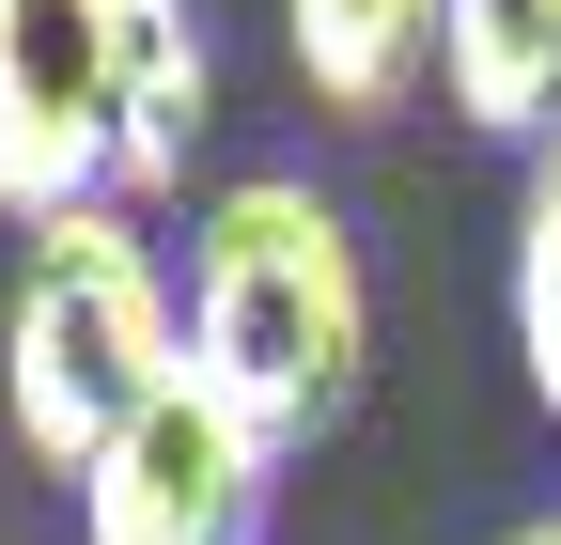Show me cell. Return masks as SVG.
I'll list each match as a JSON object with an SVG mask.
<instances>
[{
	"label": "cell",
	"instance_id": "8",
	"mask_svg": "<svg viewBox=\"0 0 561 545\" xmlns=\"http://www.w3.org/2000/svg\"><path fill=\"white\" fill-rule=\"evenodd\" d=\"M515 359H530V405L561 421V125L530 141V187H515Z\"/></svg>",
	"mask_w": 561,
	"mask_h": 545
},
{
	"label": "cell",
	"instance_id": "4",
	"mask_svg": "<svg viewBox=\"0 0 561 545\" xmlns=\"http://www.w3.org/2000/svg\"><path fill=\"white\" fill-rule=\"evenodd\" d=\"M125 0H0V219L110 202Z\"/></svg>",
	"mask_w": 561,
	"mask_h": 545
},
{
	"label": "cell",
	"instance_id": "2",
	"mask_svg": "<svg viewBox=\"0 0 561 545\" xmlns=\"http://www.w3.org/2000/svg\"><path fill=\"white\" fill-rule=\"evenodd\" d=\"M172 359H187V312H172V281H157V250L125 234V202H62V219H32L16 312H0V421H16V452L79 484L94 437H110Z\"/></svg>",
	"mask_w": 561,
	"mask_h": 545
},
{
	"label": "cell",
	"instance_id": "5",
	"mask_svg": "<svg viewBox=\"0 0 561 545\" xmlns=\"http://www.w3.org/2000/svg\"><path fill=\"white\" fill-rule=\"evenodd\" d=\"M219 125V62H203L187 0H125V125H110V202L187 187V141Z\"/></svg>",
	"mask_w": 561,
	"mask_h": 545
},
{
	"label": "cell",
	"instance_id": "1",
	"mask_svg": "<svg viewBox=\"0 0 561 545\" xmlns=\"http://www.w3.org/2000/svg\"><path fill=\"white\" fill-rule=\"evenodd\" d=\"M187 359L219 374L250 421L297 452L359 405V359H375V281H359V234L343 202L297 187V172H250L203 202L187 234Z\"/></svg>",
	"mask_w": 561,
	"mask_h": 545
},
{
	"label": "cell",
	"instance_id": "9",
	"mask_svg": "<svg viewBox=\"0 0 561 545\" xmlns=\"http://www.w3.org/2000/svg\"><path fill=\"white\" fill-rule=\"evenodd\" d=\"M515 545H561V514H530V530H515Z\"/></svg>",
	"mask_w": 561,
	"mask_h": 545
},
{
	"label": "cell",
	"instance_id": "3",
	"mask_svg": "<svg viewBox=\"0 0 561 545\" xmlns=\"http://www.w3.org/2000/svg\"><path fill=\"white\" fill-rule=\"evenodd\" d=\"M265 484H280V437H265L203 359H172V374L94 437V467H79V545H250V530H265Z\"/></svg>",
	"mask_w": 561,
	"mask_h": 545
},
{
	"label": "cell",
	"instance_id": "7",
	"mask_svg": "<svg viewBox=\"0 0 561 545\" xmlns=\"http://www.w3.org/2000/svg\"><path fill=\"white\" fill-rule=\"evenodd\" d=\"M280 47H297L312 109L390 125L421 94V62H437V0H280Z\"/></svg>",
	"mask_w": 561,
	"mask_h": 545
},
{
	"label": "cell",
	"instance_id": "6",
	"mask_svg": "<svg viewBox=\"0 0 561 545\" xmlns=\"http://www.w3.org/2000/svg\"><path fill=\"white\" fill-rule=\"evenodd\" d=\"M437 79L483 141L561 125V0H437Z\"/></svg>",
	"mask_w": 561,
	"mask_h": 545
}]
</instances>
